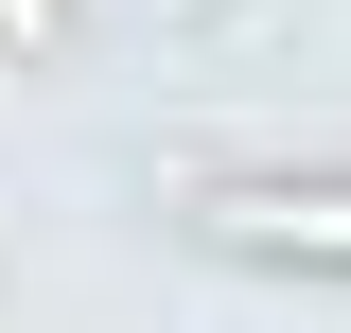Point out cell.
I'll return each instance as SVG.
<instances>
[{"instance_id": "cell-1", "label": "cell", "mask_w": 351, "mask_h": 333, "mask_svg": "<svg viewBox=\"0 0 351 333\" xmlns=\"http://www.w3.org/2000/svg\"><path fill=\"white\" fill-rule=\"evenodd\" d=\"M193 228L246 263H351V175H211Z\"/></svg>"}, {"instance_id": "cell-2", "label": "cell", "mask_w": 351, "mask_h": 333, "mask_svg": "<svg viewBox=\"0 0 351 333\" xmlns=\"http://www.w3.org/2000/svg\"><path fill=\"white\" fill-rule=\"evenodd\" d=\"M0 36H53V0H0Z\"/></svg>"}]
</instances>
